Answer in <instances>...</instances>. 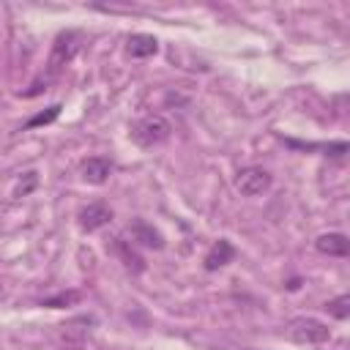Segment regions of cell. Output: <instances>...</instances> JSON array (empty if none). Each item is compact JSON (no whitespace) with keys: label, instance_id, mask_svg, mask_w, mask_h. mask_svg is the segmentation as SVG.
I'll use <instances>...</instances> for the list:
<instances>
[{"label":"cell","instance_id":"obj_1","mask_svg":"<svg viewBox=\"0 0 350 350\" xmlns=\"http://www.w3.org/2000/svg\"><path fill=\"white\" fill-rule=\"evenodd\" d=\"M79 46H82V33L79 30L60 33L55 38V44H52V52H49V60H46V74L49 77H57L74 60V55L79 52Z\"/></svg>","mask_w":350,"mask_h":350},{"label":"cell","instance_id":"obj_10","mask_svg":"<svg viewBox=\"0 0 350 350\" xmlns=\"http://www.w3.org/2000/svg\"><path fill=\"white\" fill-rule=\"evenodd\" d=\"M115 252L123 257V262H126L131 271H142V268H145V265H142V260H139V254H137L134 249H129V243H126V241H118V243H115Z\"/></svg>","mask_w":350,"mask_h":350},{"label":"cell","instance_id":"obj_14","mask_svg":"<svg viewBox=\"0 0 350 350\" xmlns=\"http://www.w3.org/2000/svg\"><path fill=\"white\" fill-rule=\"evenodd\" d=\"M60 109H63L60 104H52V107H49L46 112H38L36 118H30V120H27V129H33V126H46V123H52V120H55V118L60 115Z\"/></svg>","mask_w":350,"mask_h":350},{"label":"cell","instance_id":"obj_9","mask_svg":"<svg viewBox=\"0 0 350 350\" xmlns=\"http://www.w3.org/2000/svg\"><path fill=\"white\" fill-rule=\"evenodd\" d=\"M156 49H159V41H156L153 36L134 33V36L129 38V52H131V57H150V55H156Z\"/></svg>","mask_w":350,"mask_h":350},{"label":"cell","instance_id":"obj_12","mask_svg":"<svg viewBox=\"0 0 350 350\" xmlns=\"http://www.w3.org/2000/svg\"><path fill=\"white\" fill-rule=\"evenodd\" d=\"M325 309H328V314H334L336 320H347V314H350V295H339V298L328 301Z\"/></svg>","mask_w":350,"mask_h":350},{"label":"cell","instance_id":"obj_6","mask_svg":"<svg viewBox=\"0 0 350 350\" xmlns=\"http://www.w3.org/2000/svg\"><path fill=\"white\" fill-rule=\"evenodd\" d=\"M109 172H112V161L107 156H90V159L82 161V178L88 183L98 186V183H104L109 178Z\"/></svg>","mask_w":350,"mask_h":350},{"label":"cell","instance_id":"obj_7","mask_svg":"<svg viewBox=\"0 0 350 350\" xmlns=\"http://www.w3.org/2000/svg\"><path fill=\"white\" fill-rule=\"evenodd\" d=\"M314 246H317V252H323L328 257H345L350 252V241L342 232H325L314 241Z\"/></svg>","mask_w":350,"mask_h":350},{"label":"cell","instance_id":"obj_5","mask_svg":"<svg viewBox=\"0 0 350 350\" xmlns=\"http://www.w3.org/2000/svg\"><path fill=\"white\" fill-rule=\"evenodd\" d=\"M109 221H112V211L104 202H90L88 208L79 211V227L85 232H96V230H101Z\"/></svg>","mask_w":350,"mask_h":350},{"label":"cell","instance_id":"obj_3","mask_svg":"<svg viewBox=\"0 0 350 350\" xmlns=\"http://www.w3.org/2000/svg\"><path fill=\"white\" fill-rule=\"evenodd\" d=\"M287 334L301 345H323L331 339V328L314 317H295L287 325Z\"/></svg>","mask_w":350,"mask_h":350},{"label":"cell","instance_id":"obj_4","mask_svg":"<svg viewBox=\"0 0 350 350\" xmlns=\"http://www.w3.org/2000/svg\"><path fill=\"white\" fill-rule=\"evenodd\" d=\"M268 186H271V175H268V170H262V167H243V170L235 175V189H238L241 194H246V197H257V194H262Z\"/></svg>","mask_w":350,"mask_h":350},{"label":"cell","instance_id":"obj_13","mask_svg":"<svg viewBox=\"0 0 350 350\" xmlns=\"http://www.w3.org/2000/svg\"><path fill=\"white\" fill-rule=\"evenodd\" d=\"M77 301H79V293H77V290H68V293H57V295H52V298H44L41 306L57 309V306H68V304H77Z\"/></svg>","mask_w":350,"mask_h":350},{"label":"cell","instance_id":"obj_2","mask_svg":"<svg viewBox=\"0 0 350 350\" xmlns=\"http://www.w3.org/2000/svg\"><path fill=\"white\" fill-rule=\"evenodd\" d=\"M170 131H172V126H170L167 118H161V115H145V118H139L131 126V139L137 145H142V148H153V145H161L170 137Z\"/></svg>","mask_w":350,"mask_h":350},{"label":"cell","instance_id":"obj_11","mask_svg":"<svg viewBox=\"0 0 350 350\" xmlns=\"http://www.w3.org/2000/svg\"><path fill=\"white\" fill-rule=\"evenodd\" d=\"M134 235L142 238L145 246H156V249H161V235H159L156 230H150L145 221H137V224H134Z\"/></svg>","mask_w":350,"mask_h":350},{"label":"cell","instance_id":"obj_8","mask_svg":"<svg viewBox=\"0 0 350 350\" xmlns=\"http://www.w3.org/2000/svg\"><path fill=\"white\" fill-rule=\"evenodd\" d=\"M235 257V249H232V243L227 241V238H219L211 249H208V254H205V268L208 271H216V268H224L230 260Z\"/></svg>","mask_w":350,"mask_h":350}]
</instances>
